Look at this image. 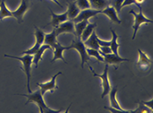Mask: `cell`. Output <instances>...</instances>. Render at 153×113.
<instances>
[{"mask_svg": "<svg viewBox=\"0 0 153 113\" xmlns=\"http://www.w3.org/2000/svg\"><path fill=\"white\" fill-rule=\"evenodd\" d=\"M89 3L91 9L102 10L110 4V0H89Z\"/></svg>", "mask_w": 153, "mask_h": 113, "instance_id": "ffe728a7", "label": "cell"}, {"mask_svg": "<svg viewBox=\"0 0 153 113\" xmlns=\"http://www.w3.org/2000/svg\"><path fill=\"white\" fill-rule=\"evenodd\" d=\"M18 95H22V96H25L27 98V100L25 102V105L29 103H36L38 107H39L40 112L41 113H44V112H61L62 110H53L50 107H48L46 103H45L44 100H43V95L41 93V90L40 89H38L36 92H31V93L29 94H16Z\"/></svg>", "mask_w": 153, "mask_h": 113, "instance_id": "6da1fadb", "label": "cell"}, {"mask_svg": "<svg viewBox=\"0 0 153 113\" xmlns=\"http://www.w3.org/2000/svg\"><path fill=\"white\" fill-rule=\"evenodd\" d=\"M141 103L144 104L146 106H149L150 109H152V100H151L149 102H144V101H141Z\"/></svg>", "mask_w": 153, "mask_h": 113, "instance_id": "1f68e13d", "label": "cell"}, {"mask_svg": "<svg viewBox=\"0 0 153 113\" xmlns=\"http://www.w3.org/2000/svg\"><path fill=\"white\" fill-rule=\"evenodd\" d=\"M118 87L114 86L113 88H111L110 91H109V98H110V103H111V107H108V106H104V108L108 110L111 112H120V113H137L136 110L134 111H128V110H123L121 108L120 105L118 102L117 99H116V95L118 92Z\"/></svg>", "mask_w": 153, "mask_h": 113, "instance_id": "277c9868", "label": "cell"}, {"mask_svg": "<svg viewBox=\"0 0 153 113\" xmlns=\"http://www.w3.org/2000/svg\"><path fill=\"white\" fill-rule=\"evenodd\" d=\"M100 14H103V15H106L110 20V21H112L113 23H115L117 25H120L121 24V20L119 18L118 13H117V11L115 10V9L112 5L109 4L105 9L100 10Z\"/></svg>", "mask_w": 153, "mask_h": 113, "instance_id": "8fae6325", "label": "cell"}, {"mask_svg": "<svg viewBox=\"0 0 153 113\" xmlns=\"http://www.w3.org/2000/svg\"><path fill=\"white\" fill-rule=\"evenodd\" d=\"M68 47H69V49L73 48V49L77 50L79 52L80 58H81V68L83 69L85 64H86L89 60H91V57L87 53L86 47L85 45L84 41H82L79 37H76L72 41V43L68 46Z\"/></svg>", "mask_w": 153, "mask_h": 113, "instance_id": "3957f363", "label": "cell"}, {"mask_svg": "<svg viewBox=\"0 0 153 113\" xmlns=\"http://www.w3.org/2000/svg\"><path fill=\"white\" fill-rule=\"evenodd\" d=\"M98 50L99 52L102 55L112 53V50L110 48V47H100Z\"/></svg>", "mask_w": 153, "mask_h": 113, "instance_id": "f546056e", "label": "cell"}, {"mask_svg": "<svg viewBox=\"0 0 153 113\" xmlns=\"http://www.w3.org/2000/svg\"><path fill=\"white\" fill-rule=\"evenodd\" d=\"M140 12L138 14L134 12V10H130L129 11V14L130 15H134V22L133 25V30H134V33L133 35H132V40H134L135 38V35L137 34V31L138 30L140 29V27L141 26L142 24H147V23H150L152 24V20H150L148 18H146L145 15H143V12H142V8L140 7Z\"/></svg>", "mask_w": 153, "mask_h": 113, "instance_id": "5b68a950", "label": "cell"}, {"mask_svg": "<svg viewBox=\"0 0 153 113\" xmlns=\"http://www.w3.org/2000/svg\"><path fill=\"white\" fill-rule=\"evenodd\" d=\"M56 42H57V35L55 32V29L50 33H45L44 44L49 45L52 47L53 45L55 44Z\"/></svg>", "mask_w": 153, "mask_h": 113, "instance_id": "d4e9b609", "label": "cell"}, {"mask_svg": "<svg viewBox=\"0 0 153 113\" xmlns=\"http://www.w3.org/2000/svg\"><path fill=\"white\" fill-rule=\"evenodd\" d=\"M131 4H135V1L134 0H123V4H122V8Z\"/></svg>", "mask_w": 153, "mask_h": 113, "instance_id": "4dcf8cb0", "label": "cell"}, {"mask_svg": "<svg viewBox=\"0 0 153 113\" xmlns=\"http://www.w3.org/2000/svg\"><path fill=\"white\" fill-rule=\"evenodd\" d=\"M36 28V31H35V37H36V42H35L34 46L30 48V49L26 50L25 52H23L21 54H30L33 55L39 49L40 47L42 44H44V37H45V33L40 29V28H37V27H35Z\"/></svg>", "mask_w": 153, "mask_h": 113, "instance_id": "52a82bcc", "label": "cell"}, {"mask_svg": "<svg viewBox=\"0 0 153 113\" xmlns=\"http://www.w3.org/2000/svg\"><path fill=\"white\" fill-rule=\"evenodd\" d=\"M79 10L78 8V6L76 5V3L75 2H71V3H69L68 4V10L66 11L67 13V15H68V19L69 20H73L78 15V14L79 13Z\"/></svg>", "mask_w": 153, "mask_h": 113, "instance_id": "d6986e66", "label": "cell"}, {"mask_svg": "<svg viewBox=\"0 0 153 113\" xmlns=\"http://www.w3.org/2000/svg\"><path fill=\"white\" fill-rule=\"evenodd\" d=\"M86 51H87V53L90 57H93L95 58H97L98 62H102V63L103 62V56L99 52V50L86 47Z\"/></svg>", "mask_w": 153, "mask_h": 113, "instance_id": "484cf974", "label": "cell"}, {"mask_svg": "<svg viewBox=\"0 0 153 113\" xmlns=\"http://www.w3.org/2000/svg\"><path fill=\"white\" fill-rule=\"evenodd\" d=\"M60 74H62V72H58L57 74L53 76V78L50 79V81H48V82H46V83H37L36 84V85L40 87V90H41V93H42V95H44L47 91H50L51 93H53L54 91V89H58V86L56 84V79Z\"/></svg>", "mask_w": 153, "mask_h": 113, "instance_id": "ba28073f", "label": "cell"}, {"mask_svg": "<svg viewBox=\"0 0 153 113\" xmlns=\"http://www.w3.org/2000/svg\"><path fill=\"white\" fill-rule=\"evenodd\" d=\"M139 106H138V108H136V112H148V113H152V110H151V109L147 108V106H146L144 104L141 103V101L140 102H139Z\"/></svg>", "mask_w": 153, "mask_h": 113, "instance_id": "f1b7e54d", "label": "cell"}, {"mask_svg": "<svg viewBox=\"0 0 153 113\" xmlns=\"http://www.w3.org/2000/svg\"><path fill=\"white\" fill-rule=\"evenodd\" d=\"M85 47H87L88 48H93V49H99L100 46L97 41V35L96 34V31L93 30V32L90 35L87 39L84 41Z\"/></svg>", "mask_w": 153, "mask_h": 113, "instance_id": "ac0fdd59", "label": "cell"}, {"mask_svg": "<svg viewBox=\"0 0 153 113\" xmlns=\"http://www.w3.org/2000/svg\"><path fill=\"white\" fill-rule=\"evenodd\" d=\"M75 3L79 10H86L91 8L89 0H76Z\"/></svg>", "mask_w": 153, "mask_h": 113, "instance_id": "4316f807", "label": "cell"}, {"mask_svg": "<svg viewBox=\"0 0 153 113\" xmlns=\"http://www.w3.org/2000/svg\"><path fill=\"white\" fill-rule=\"evenodd\" d=\"M96 27H97V23H93L92 24V23H89L88 22V24L86 25L85 28L83 30V32L81 33V35L79 37L80 40L82 41H85L91 35V33L93 32V30H95Z\"/></svg>", "mask_w": 153, "mask_h": 113, "instance_id": "7402d4cb", "label": "cell"}, {"mask_svg": "<svg viewBox=\"0 0 153 113\" xmlns=\"http://www.w3.org/2000/svg\"><path fill=\"white\" fill-rule=\"evenodd\" d=\"M4 57L10 58H15L20 61L22 63V66L20 67V69H22L25 73V76H26V87H27V90L29 93H31L30 87V77H31V64L33 62V55L30 54H23L21 57H16V56H11V55L5 54Z\"/></svg>", "mask_w": 153, "mask_h": 113, "instance_id": "7a4b0ae2", "label": "cell"}, {"mask_svg": "<svg viewBox=\"0 0 153 113\" xmlns=\"http://www.w3.org/2000/svg\"><path fill=\"white\" fill-rule=\"evenodd\" d=\"M97 14H100V10H93L91 8L86 9V10H82L79 11L78 15L74 18L73 21L74 23H76V22L81 21V20H89L90 18L96 16Z\"/></svg>", "mask_w": 153, "mask_h": 113, "instance_id": "7c38bea8", "label": "cell"}, {"mask_svg": "<svg viewBox=\"0 0 153 113\" xmlns=\"http://www.w3.org/2000/svg\"><path fill=\"white\" fill-rule=\"evenodd\" d=\"M103 56V62L106 64L108 65H119L121 63L125 62V61H130V59L128 58H123L121 57H119V54H114V53H109V54H104Z\"/></svg>", "mask_w": 153, "mask_h": 113, "instance_id": "5bb4252c", "label": "cell"}, {"mask_svg": "<svg viewBox=\"0 0 153 113\" xmlns=\"http://www.w3.org/2000/svg\"><path fill=\"white\" fill-rule=\"evenodd\" d=\"M87 24H88V20H81L74 23V35H76V37H80L81 33L83 32Z\"/></svg>", "mask_w": 153, "mask_h": 113, "instance_id": "cb8c5ba5", "label": "cell"}, {"mask_svg": "<svg viewBox=\"0 0 153 113\" xmlns=\"http://www.w3.org/2000/svg\"><path fill=\"white\" fill-rule=\"evenodd\" d=\"M46 50H53L52 49V47H50L49 45H47V44H42L41 47H40V48L36 52H35L34 54H33V62H32V64H34L35 67L36 68H37L38 67V65H39V62L40 61H42V55L44 53V52Z\"/></svg>", "mask_w": 153, "mask_h": 113, "instance_id": "e0dca14e", "label": "cell"}, {"mask_svg": "<svg viewBox=\"0 0 153 113\" xmlns=\"http://www.w3.org/2000/svg\"><path fill=\"white\" fill-rule=\"evenodd\" d=\"M51 16H52V20H51V22L48 23V25H51L54 28H57L59 25L63 23L64 21L68 20V15H67V13L65 12L64 14H61V15H56L54 14L52 10H51Z\"/></svg>", "mask_w": 153, "mask_h": 113, "instance_id": "2e32d148", "label": "cell"}, {"mask_svg": "<svg viewBox=\"0 0 153 113\" xmlns=\"http://www.w3.org/2000/svg\"><path fill=\"white\" fill-rule=\"evenodd\" d=\"M123 0H110V4L114 7L117 13H119L120 10L122 9V4Z\"/></svg>", "mask_w": 153, "mask_h": 113, "instance_id": "83f0119b", "label": "cell"}, {"mask_svg": "<svg viewBox=\"0 0 153 113\" xmlns=\"http://www.w3.org/2000/svg\"><path fill=\"white\" fill-rule=\"evenodd\" d=\"M134 1H135V5H137L138 8H140V7H141V4L145 3L146 0H134Z\"/></svg>", "mask_w": 153, "mask_h": 113, "instance_id": "d6a6232c", "label": "cell"}, {"mask_svg": "<svg viewBox=\"0 0 153 113\" xmlns=\"http://www.w3.org/2000/svg\"><path fill=\"white\" fill-rule=\"evenodd\" d=\"M8 17H13L12 11L8 9L4 0H0V20Z\"/></svg>", "mask_w": 153, "mask_h": 113, "instance_id": "603a6c76", "label": "cell"}, {"mask_svg": "<svg viewBox=\"0 0 153 113\" xmlns=\"http://www.w3.org/2000/svg\"><path fill=\"white\" fill-rule=\"evenodd\" d=\"M108 64H106L102 74H97L91 66L89 67L90 70L91 71V73L93 74L94 76L98 77L99 79H101V80H102V96H101L102 99H103L107 95H108L109 91L111 89V85H110L108 79Z\"/></svg>", "mask_w": 153, "mask_h": 113, "instance_id": "8992f818", "label": "cell"}, {"mask_svg": "<svg viewBox=\"0 0 153 113\" xmlns=\"http://www.w3.org/2000/svg\"><path fill=\"white\" fill-rule=\"evenodd\" d=\"M29 9V1L21 0L20 7L15 11H12L13 18H15L19 23H22L24 20V15Z\"/></svg>", "mask_w": 153, "mask_h": 113, "instance_id": "9c48e42d", "label": "cell"}, {"mask_svg": "<svg viewBox=\"0 0 153 113\" xmlns=\"http://www.w3.org/2000/svg\"><path fill=\"white\" fill-rule=\"evenodd\" d=\"M57 36L63 33H71L74 34V22L73 20H68L61 23L57 28H54Z\"/></svg>", "mask_w": 153, "mask_h": 113, "instance_id": "30bf717a", "label": "cell"}, {"mask_svg": "<svg viewBox=\"0 0 153 113\" xmlns=\"http://www.w3.org/2000/svg\"><path fill=\"white\" fill-rule=\"evenodd\" d=\"M51 1H52V2H53V3H55V4H56L57 5H59V7H61V8H63L62 4H60V3L59 2V1H58V0H51Z\"/></svg>", "mask_w": 153, "mask_h": 113, "instance_id": "836d02e7", "label": "cell"}, {"mask_svg": "<svg viewBox=\"0 0 153 113\" xmlns=\"http://www.w3.org/2000/svg\"><path fill=\"white\" fill-rule=\"evenodd\" d=\"M111 31H112V35H113V38L110 41V48L112 50V52L114 53V54H119V47H120V45L118 42V35L116 34L115 30L113 29H111Z\"/></svg>", "mask_w": 153, "mask_h": 113, "instance_id": "44dd1931", "label": "cell"}, {"mask_svg": "<svg viewBox=\"0 0 153 113\" xmlns=\"http://www.w3.org/2000/svg\"><path fill=\"white\" fill-rule=\"evenodd\" d=\"M52 49L53 51V58L52 59V61H51L52 63L55 62L56 60L60 59V60H62L64 63L67 64V62L65 61L64 56H63V52H64L65 50H69V47H63L62 45L57 41L55 44L53 45Z\"/></svg>", "mask_w": 153, "mask_h": 113, "instance_id": "4fadbf2b", "label": "cell"}, {"mask_svg": "<svg viewBox=\"0 0 153 113\" xmlns=\"http://www.w3.org/2000/svg\"><path fill=\"white\" fill-rule=\"evenodd\" d=\"M139 52V60L137 62V67L141 70H146L148 69L149 67L152 64V59L149 58L147 55L144 52H142L140 49L138 50Z\"/></svg>", "mask_w": 153, "mask_h": 113, "instance_id": "9a60e30c", "label": "cell"}]
</instances>
